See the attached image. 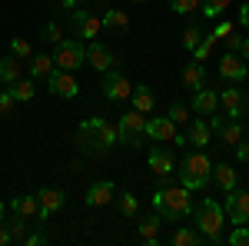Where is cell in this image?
<instances>
[{"mask_svg":"<svg viewBox=\"0 0 249 246\" xmlns=\"http://www.w3.org/2000/svg\"><path fill=\"white\" fill-rule=\"evenodd\" d=\"M77 140H80V150L90 153V156H103V153H110L120 143L116 140V127L107 123V120H100V116H90V120L80 123Z\"/></svg>","mask_w":249,"mask_h":246,"instance_id":"1","label":"cell"},{"mask_svg":"<svg viewBox=\"0 0 249 246\" xmlns=\"http://www.w3.org/2000/svg\"><path fill=\"white\" fill-rule=\"evenodd\" d=\"M193 223L199 229V236H203V243H223V223H226V209L223 203H216V200H199L196 207H193Z\"/></svg>","mask_w":249,"mask_h":246,"instance_id":"2","label":"cell"},{"mask_svg":"<svg viewBox=\"0 0 249 246\" xmlns=\"http://www.w3.org/2000/svg\"><path fill=\"white\" fill-rule=\"evenodd\" d=\"M153 209L160 213V220H170V223H176V220H186L193 213V200H190V189L186 187H160L153 193Z\"/></svg>","mask_w":249,"mask_h":246,"instance_id":"3","label":"cell"},{"mask_svg":"<svg viewBox=\"0 0 249 246\" xmlns=\"http://www.w3.org/2000/svg\"><path fill=\"white\" fill-rule=\"evenodd\" d=\"M179 176H183V187L190 189H203L213 180V160L203 150H193L186 153V160L179 163Z\"/></svg>","mask_w":249,"mask_h":246,"instance_id":"4","label":"cell"},{"mask_svg":"<svg viewBox=\"0 0 249 246\" xmlns=\"http://www.w3.org/2000/svg\"><path fill=\"white\" fill-rule=\"evenodd\" d=\"M143 136L150 143H176V147H186V133L176 130V123H173L170 116H146Z\"/></svg>","mask_w":249,"mask_h":246,"instance_id":"5","label":"cell"},{"mask_svg":"<svg viewBox=\"0 0 249 246\" xmlns=\"http://www.w3.org/2000/svg\"><path fill=\"white\" fill-rule=\"evenodd\" d=\"M143 127H146V114L130 110V114H123L116 120V140H120L123 147L140 150V147H143Z\"/></svg>","mask_w":249,"mask_h":246,"instance_id":"6","label":"cell"},{"mask_svg":"<svg viewBox=\"0 0 249 246\" xmlns=\"http://www.w3.org/2000/svg\"><path fill=\"white\" fill-rule=\"evenodd\" d=\"M80 63H87V47L80 43V40H60V43H53V67H60V70H77Z\"/></svg>","mask_w":249,"mask_h":246,"instance_id":"7","label":"cell"},{"mask_svg":"<svg viewBox=\"0 0 249 246\" xmlns=\"http://www.w3.org/2000/svg\"><path fill=\"white\" fill-rule=\"evenodd\" d=\"M100 90H103V96H107L110 103H123V100H130V94H133V83H130L126 74H120L116 67H110V70H103Z\"/></svg>","mask_w":249,"mask_h":246,"instance_id":"8","label":"cell"},{"mask_svg":"<svg viewBox=\"0 0 249 246\" xmlns=\"http://www.w3.org/2000/svg\"><path fill=\"white\" fill-rule=\"evenodd\" d=\"M223 209H226L230 223L246 227L249 223V189H230L226 200H223Z\"/></svg>","mask_w":249,"mask_h":246,"instance_id":"9","label":"cell"},{"mask_svg":"<svg viewBox=\"0 0 249 246\" xmlns=\"http://www.w3.org/2000/svg\"><path fill=\"white\" fill-rule=\"evenodd\" d=\"M47 87H50V94L60 96V100H73V96L80 94L77 76L70 74V70H60V67H53V70H50V76H47Z\"/></svg>","mask_w":249,"mask_h":246,"instance_id":"10","label":"cell"},{"mask_svg":"<svg viewBox=\"0 0 249 246\" xmlns=\"http://www.w3.org/2000/svg\"><path fill=\"white\" fill-rule=\"evenodd\" d=\"M70 23H73V30H77L80 40H93L100 37V30H103V20L90 14V10H83V7H73L70 10Z\"/></svg>","mask_w":249,"mask_h":246,"instance_id":"11","label":"cell"},{"mask_svg":"<svg viewBox=\"0 0 249 246\" xmlns=\"http://www.w3.org/2000/svg\"><path fill=\"white\" fill-rule=\"evenodd\" d=\"M219 107L226 110V116H232V120H239V116L246 114V96H243V90H239V83H230L226 90H219Z\"/></svg>","mask_w":249,"mask_h":246,"instance_id":"12","label":"cell"},{"mask_svg":"<svg viewBox=\"0 0 249 246\" xmlns=\"http://www.w3.org/2000/svg\"><path fill=\"white\" fill-rule=\"evenodd\" d=\"M37 203H40V213H37V220H50L53 213H60L63 209V203H67V196H63V189H53V187H47V189H40L37 193Z\"/></svg>","mask_w":249,"mask_h":246,"instance_id":"13","label":"cell"},{"mask_svg":"<svg viewBox=\"0 0 249 246\" xmlns=\"http://www.w3.org/2000/svg\"><path fill=\"white\" fill-rule=\"evenodd\" d=\"M210 127L219 133V140H223L226 147H236V143L243 140V127H239V120H232V116H216V114H213Z\"/></svg>","mask_w":249,"mask_h":246,"instance_id":"14","label":"cell"},{"mask_svg":"<svg viewBox=\"0 0 249 246\" xmlns=\"http://www.w3.org/2000/svg\"><path fill=\"white\" fill-rule=\"evenodd\" d=\"M186 143L196 147V150H203V147H210V143H213V127L203 120V116H196V120L186 123Z\"/></svg>","mask_w":249,"mask_h":246,"instance_id":"15","label":"cell"},{"mask_svg":"<svg viewBox=\"0 0 249 246\" xmlns=\"http://www.w3.org/2000/svg\"><path fill=\"white\" fill-rule=\"evenodd\" d=\"M246 60L236 57V54H226V57L219 60V76L226 80V83H243L246 80Z\"/></svg>","mask_w":249,"mask_h":246,"instance_id":"16","label":"cell"},{"mask_svg":"<svg viewBox=\"0 0 249 246\" xmlns=\"http://www.w3.org/2000/svg\"><path fill=\"white\" fill-rule=\"evenodd\" d=\"M87 63H90L93 70H100V74H103V70H110V67L116 63V57H113V50H107L103 43L90 40V43H87Z\"/></svg>","mask_w":249,"mask_h":246,"instance_id":"17","label":"cell"},{"mask_svg":"<svg viewBox=\"0 0 249 246\" xmlns=\"http://www.w3.org/2000/svg\"><path fill=\"white\" fill-rule=\"evenodd\" d=\"M113 193H116V187L110 180H96L93 187L83 193V200H87V207H107V203L113 200Z\"/></svg>","mask_w":249,"mask_h":246,"instance_id":"18","label":"cell"},{"mask_svg":"<svg viewBox=\"0 0 249 246\" xmlns=\"http://www.w3.org/2000/svg\"><path fill=\"white\" fill-rule=\"evenodd\" d=\"M216 110H219V94H216V90H206V87H203V90L193 94V114L213 116Z\"/></svg>","mask_w":249,"mask_h":246,"instance_id":"19","label":"cell"},{"mask_svg":"<svg viewBox=\"0 0 249 246\" xmlns=\"http://www.w3.org/2000/svg\"><path fill=\"white\" fill-rule=\"evenodd\" d=\"M150 170L160 176V180H166V176H173V170H176V163H173L170 150H160V147H153L150 150Z\"/></svg>","mask_w":249,"mask_h":246,"instance_id":"20","label":"cell"},{"mask_svg":"<svg viewBox=\"0 0 249 246\" xmlns=\"http://www.w3.org/2000/svg\"><path fill=\"white\" fill-rule=\"evenodd\" d=\"M160 213H153V216H143L140 223H136V233H140V240L146 246H160Z\"/></svg>","mask_w":249,"mask_h":246,"instance_id":"21","label":"cell"},{"mask_svg":"<svg viewBox=\"0 0 249 246\" xmlns=\"http://www.w3.org/2000/svg\"><path fill=\"white\" fill-rule=\"evenodd\" d=\"M183 87H186V90H193V94L206 87V67H203L199 60H196V63H186V67H183Z\"/></svg>","mask_w":249,"mask_h":246,"instance_id":"22","label":"cell"},{"mask_svg":"<svg viewBox=\"0 0 249 246\" xmlns=\"http://www.w3.org/2000/svg\"><path fill=\"white\" fill-rule=\"evenodd\" d=\"M130 100H133V110H140V114H146V116L153 114V107H156V96H153V90H150L146 83H136Z\"/></svg>","mask_w":249,"mask_h":246,"instance_id":"23","label":"cell"},{"mask_svg":"<svg viewBox=\"0 0 249 246\" xmlns=\"http://www.w3.org/2000/svg\"><path fill=\"white\" fill-rule=\"evenodd\" d=\"M23 76V63H20L14 54L10 57H0V87H10Z\"/></svg>","mask_w":249,"mask_h":246,"instance_id":"24","label":"cell"},{"mask_svg":"<svg viewBox=\"0 0 249 246\" xmlns=\"http://www.w3.org/2000/svg\"><path fill=\"white\" fill-rule=\"evenodd\" d=\"M100 20H103L107 30H116V34H126V30H130V17H126L123 10H113V7H103Z\"/></svg>","mask_w":249,"mask_h":246,"instance_id":"25","label":"cell"},{"mask_svg":"<svg viewBox=\"0 0 249 246\" xmlns=\"http://www.w3.org/2000/svg\"><path fill=\"white\" fill-rule=\"evenodd\" d=\"M213 183L223 189V193H230V189H236L239 180H236V170H232L230 163H216L213 167Z\"/></svg>","mask_w":249,"mask_h":246,"instance_id":"26","label":"cell"},{"mask_svg":"<svg viewBox=\"0 0 249 246\" xmlns=\"http://www.w3.org/2000/svg\"><path fill=\"white\" fill-rule=\"evenodd\" d=\"M50 70H53V57H47V54H34L30 57V67H27L30 80H47Z\"/></svg>","mask_w":249,"mask_h":246,"instance_id":"27","label":"cell"},{"mask_svg":"<svg viewBox=\"0 0 249 246\" xmlns=\"http://www.w3.org/2000/svg\"><path fill=\"white\" fill-rule=\"evenodd\" d=\"M10 209H14L17 216L34 220V216L40 213V203H37V196H14V200H10Z\"/></svg>","mask_w":249,"mask_h":246,"instance_id":"28","label":"cell"},{"mask_svg":"<svg viewBox=\"0 0 249 246\" xmlns=\"http://www.w3.org/2000/svg\"><path fill=\"white\" fill-rule=\"evenodd\" d=\"M27 223H30V220H27V216H17V213H14L10 220H3V227L10 233V243H23V240H27Z\"/></svg>","mask_w":249,"mask_h":246,"instance_id":"29","label":"cell"},{"mask_svg":"<svg viewBox=\"0 0 249 246\" xmlns=\"http://www.w3.org/2000/svg\"><path fill=\"white\" fill-rule=\"evenodd\" d=\"M10 94H14V100H17V103H30V100H34V94H37V87H34V80H30V76H27V80L20 76L17 83H10Z\"/></svg>","mask_w":249,"mask_h":246,"instance_id":"30","label":"cell"},{"mask_svg":"<svg viewBox=\"0 0 249 246\" xmlns=\"http://www.w3.org/2000/svg\"><path fill=\"white\" fill-rule=\"evenodd\" d=\"M226 10H230V0H203V3H199V14L210 17V20L226 17Z\"/></svg>","mask_w":249,"mask_h":246,"instance_id":"31","label":"cell"},{"mask_svg":"<svg viewBox=\"0 0 249 246\" xmlns=\"http://www.w3.org/2000/svg\"><path fill=\"white\" fill-rule=\"evenodd\" d=\"M199 243H203L199 229L183 227V229H176V233H173V246H199Z\"/></svg>","mask_w":249,"mask_h":246,"instance_id":"32","label":"cell"},{"mask_svg":"<svg viewBox=\"0 0 249 246\" xmlns=\"http://www.w3.org/2000/svg\"><path fill=\"white\" fill-rule=\"evenodd\" d=\"M116 207H120L123 216H136V213H140V200H136L133 193H120V196H116Z\"/></svg>","mask_w":249,"mask_h":246,"instance_id":"33","label":"cell"},{"mask_svg":"<svg viewBox=\"0 0 249 246\" xmlns=\"http://www.w3.org/2000/svg\"><path fill=\"white\" fill-rule=\"evenodd\" d=\"M10 54H14L17 60H30V57H34V47H30V40L14 37V40H10Z\"/></svg>","mask_w":249,"mask_h":246,"instance_id":"34","label":"cell"},{"mask_svg":"<svg viewBox=\"0 0 249 246\" xmlns=\"http://www.w3.org/2000/svg\"><path fill=\"white\" fill-rule=\"evenodd\" d=\"M166 116H170V120L176 123V127H186V123H190V110H186V107H183L179 100H176V103H170Z\"/></svg>","mask_w":249,"mask_h":246,"instance_id":"35","label":"cell"},{"mask_svg":"<svg viewBox=\"0 0 249 246\" xmlns=\"http://www.w3.org/2000/svg\"><path fill=\"white\" fill-rule=\"evenodd\" d=\"M173 14H199V3L203 0H166Z\"/></svg>","mask_w":249,"mask_h":246,"instance_id":"36","label":"cell"},{"mask_svg":"<svg viewBox=\"0 0 249 246\" xmlns=\"http://www.w3.org/2000/svg\"><path fill=\"white\" fill-rule=\"evenodd\" d=\"M213 43H216V37H213V34H203V40H199V47H196V50H190V54H193L196 60H199V63H203V60L210 57Z\"/></svg>","mask_w":249,"mask_h":246,"instance_id":"37","label":"cell"},{"mask_svg":"<svg viewBox=\"0 0 249 246\" xmlns=\"http://www.w3.org/2000/svg\"><path fill=\"white\" fill-rule=\"evenodd\" d=\"M199 40H203V30H199V27H186V30H183V47H186V50H196Z\"/></svg>","mask_w":249,"mask_h":246,"instance_id":"38","label":"cell"},{"mask_svg":"<svg viewBox=\"0 0 249 246\" xmlns=\"http://www.w3.org/2000/svg\"><path fill=\"white\" fill-rule=\"evenodd\" d=\"M232 30H236V23H232V20H223V17H219V20H216V27H213L210 34H213L216 40H223V37H230Z\"/></svg>","mask_w":249,"mask_h":246,"instance_id":"39","label":"cell"},{"mask_svg":"<svg viewBox=\"0 0 249 246\" xmlns=\"http://www.w3.org/2000/svg\"><path fill=\"white\" fill-rule=\"evenodd\" d=\"M226 243H230V246H249V229L246 227H236L230 236H226Z\"/></svg>","mask_w":249,"mask_h":246,"instance_id":"40","label":"cell"},{"mask_svg":"<svg viewBox=\"0 0 249 246\" xmlns=\"http://www.w3.org/2000/svg\"><path fill=\"white\" fill-rule=\"evenodd\" d=\"M14 107H17V100L10 90H0V116H10L14 114Z\"/></svg>","mask_w":249,"mask_h":246,"instance_id":"41","label":"cell"},{"mask_svg":"<svg viewBox=\"0 0 249 246\" xmlns=\"http://www.w3.org/2000/svg\"><path fill=\"white\" fill-rule=\"evenodd\" d=\"M40 37L47 40V43H60V40H63V37H60V23H47Z\"/></svg>","mask_w":249,"mask_h":246,"instance_id":"42","label":"cell"},{"mask_svg":"<svg viewBox=\"0 0 249 246\" xmlns=\"http://www.w3.org/2000/svg\"><path fill=\"white\" fill-rule=\"evenodd\" d=\"M223 40H226V50H230V54H239V47H243V37H239L236 30H232L230 37H223Z\"/></svg>","mask_w":249,"mask_h":246,"instance_id":"43","label":"cell"},{"mask_svg":"<svg viewBox=\"0 0 249 246\" xmlns=\"http://www.w3.org/2000/svg\"><path fill=\"white\" fill-rule=\"evenodd\" d=\"M47 240H50L47 233H27V240H23V243H27V246H43Z\"/></svg>","mask_w":249,"mask_h":246,"instance_id":"44","label":"cell"},{"mask_svg":"<svg viewBox=\"0 0 249 246\" xmlns=\"http://www.w3.org/2000/svg\"><path fill=\"white\" fill-rule=\"evenodd\" d=\"M232 150H236V156H239V160H246V163H249V143H246V140H239Z\"/></svg>","mask_w":249,"mask_h":246,"instance_id":"45","label":"cell"},{"mask_svg":"<svg viewBox=\"0 0 249 246\" xmlns=\"http://www.w3.org/2000/svg\"><path fill=\"white\" fill-rule=\"evenodd\" d=\"M239 27L249 30V3H239Z\"/></svg>","mask_w":249,"mask_h":246,"instance_id":"46","label":"cell"},{"mask_svg":"<svg viewBox=\"0 0 249 246\" xmlns=\"http://www.w3.org/2000/svg\"><path fill=\"white\" fill-rule=\"evenodd\" d=\"M239 57L249 63V37H243V47H239Z\"/></svg>","mask_w":249,"mask_h":246,"instance_id":"47","label":"cell"},{"mask_svg":"<svg viewBox=\"0 0 249 246\" xmlns=\"http://www.w3.org/2000/svg\"><path fill=\"white\" fill-rule=\"evenodd\" d=\"M7 243H10V233H7V227L0 223V246H7Z\"/></svg>","mask_w":249,"mask_h":246,"instance_id":"48","label":"cell"},{"mask_svg":"<svg viewBox=\"0 0 249 246\" xmlns=\"http://www.w3.org/2000/svg\"><path fill=\"white\" fill-rule=\"evenodd\" d=\"M60 3H63L67 10H73V7H80V3H83V0H60Z\"/></svg>","mask_w":249,"mask_h":246,"instance_id":"49","label":"cell"},{"mask_svg":"<svg viewBox=\"0 0 249 246\" xmlns=\"http://www.w3.org/2000/svg\"><path fill=\"white\" fill-rule=\"evenodd\" d=\"M3 220H7V207L0 203V223H3Z\"/></svg>","mask_w":249,"mask_h":246,"instance_id":"50","label":"cell"},{"mask_svg":"<svg viewBox=\"0 0 249 246\" xmlns=\"http://www.w3.org/2000/svg\"><path fill=\"white\" fill-rule=\"evenodd\" d=\"M130 3H150V0H130Z\"/></svg>","mask_w":249,"mask_h":246,"instance_id":"51","label":"cell"},{"mask_svg":"<svg viewBox=\"0 0 249 246\" xmlns=\"http://www.w3.org/2000/svg\"><path fill=\"white\" fill-rule=\"evenodd\" d=\"M100 3H103V7H107V3H110V0H100Z\"/></svg>","mask_w":249,"mask_h":246,"instance_id":"52","label":"cell"}]
</instances>
